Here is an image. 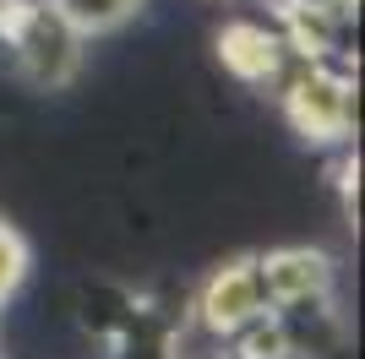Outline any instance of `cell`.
<instances>
[{
  "instance_id": "cell-12",
  "label": "cell",
  "mask_w": 365,
  "mask_h": 359,
  "mask_svg": "<svg viewBox=\"0 0 365 359\" xmlns=\"http://www.w3.org/2000/svg\"><path fill=\"white\" fill-rule=\"evenodd\" d=\"M333 180H338L344 218H349V224H360V152H344V158H338V169H333Z\"/></svg>"
},
{
  "instance_id": "cell-4",
  "label": "cell",
  "mask_w": 365,
  "mask_h": 359,
  "mask_svg": "<svg viewBox=\"0 0 365 359\" xmlns=\"http://www.w3.org/2000/svg\"><path fill=\"white\" fill-rule=\"evenodd\" d=\"M257 278L267 294V311H289L305 299H327L338 288V267L333 256L317 245H278V251L257 256Z\"/></svg>"
},
{
  "instance_id": "cell-5",
  "label": "cell",
  "mask_w": 365,
  "mask_h": 359,
  "mask_svg": "<svg viewBox=\"0 0 365 359\" xmlns=\"http://www.w3.org/2000/svg\"><path fill=\"white\" fill-rule=\"evenodd\" d=\"M213 49H218V66H224L235 82H245V88H273L278 76H284V66H289L284 33L267 28V22H251V16L224 22V28L213 33Z\"/></svg>"
},
{
  "instance_id": "cell-10",
  "label": "cell",
  "mask_w": 365,
  "mask_h": 359,
  "mask_svg": "<svg viewBox=\"0 0 365 359\" xmlns=\"http://www.w3.org/2000/svg\"><path fill=\"white\" fill-rule=\"evenodd\" d=\"M142 6H148V0H55V11H61L82 38H98V33L125 28Z\"/></svg>"
},
{
  "instance_id": "cell-6",
  "label": "cell",
  "mask_w": 365,
  "mask_h": 359,
  "mask_svg": "<svg viewBox=\"0 0 365 359\" xmlns=\"http://www.w3.org/2000/svg\"><path fill=\"white\" fill-rule=\"evenodd\" d=\"M278 316H284V332H289L294 359H338L344 343H349V327H344L333 294H327V299H305V305H289V311H278Z\"/></svg>"
},
{
  "instance_id": "cell-3",
  "label": "cell",
  "mask_w": 365,
  "mask_h": 359,
  "mask_svg": "<svg viewBox=\"0 0 365 359\" xmlns=\"http://www.w3.org/2000/svg\"><path fill=\"white\" fill-rule=\"evenodd\" d=\"M191 311H197V327L207 332L213 343H224L235 327H245L257 311H267V294H262V278H257V256H229V261H218V267L202 278Z\"/></svg>"
},
{
  "instance_id": "cell-2",
  "label": "cell",
  "mask_w": 365,
  "mask_h": 359,
  "mask_svg": "<svg viewBox=\"0 0 365 359\" xmlns=\"http://www.w3.org/2000/svg\"><path fill=\"white\" fill-rule=\"evenodd\" d=\"M284 82V120L294 125L300 142H344L354 136V120H360V98H354V76L333 60H300L294 76H278Z\"/></svg>"
},
{
  "instance_id": "cell-13",
  "label": "cell",
  "mask_w": 365,
  "mask_h": 359,
  "mask_svg": "<svg viewBox=\"0 0 365 359\" xmlns=\"http://www.w3.org/2000/svg\"><path fill=\"white\" fill-rule=\"evenodd\" d=\"M180 359H229L224 348H207V354H180Z\"/></svg>"
},
{
  "instance_id": "cell-8",
  "label": "cell",
  "mask_w": 365,
  "mask_h": 359,
  "mask_svg": "<svg viewBox=\"0 0 365 359\" xmlns=\"http://www.w3.org/2000/svg\"><path fill=\"white\" fill-rule=\"evenodd\" d=\"M218 348H224L229 359H294L289 332H284V316H278V311H257L245 327L229 332Z\"/></svg>"
},
{
  "instance_id": "cell-14",
  "label": "cell",
  "mask_w": 365,
  "mask_h": 359,
  "mask_svg": "<svg viewBox=\"0 0 365 359\" xmlns=\"http://www.w3.org/2000/svg\"><path fill=\"white\" fill-rule=\"evenodd\" d=\"M278 11H284V6H322V0H273Z\"/></svg>"
},
{
  "instance_id": "cell-11",
  "label": "cell",
  "mask_w": 365,
  "mask_h": 359,
  "mask_svg": "<svg viewBox=\"0 0 365 359\" xmlns=\"http://www.w3.org/2000/svg\"><path fill=\"white\" fill-rule=\"evenodd\" d=\"M28 267H33L28 239L16 234V224H6V218H0V305H6L16 288L28 283Z\"/></svg>"
},
{
  "instance_id": "cell-9",
  "label": "cell",
  "mask_w": 365,
  "mask_h": 359,
  "mask_svg": "<svg viewBox=\"0 0 365 359\" xmlns=\"http://www.w3.org/2000/svg\"><path fill=\"white\" fill-rule=\"evenodd\" d=\"M104 359H180V332L169 321H158L153 311H142L131 332L104 343Z\"/></svg>"
},
{
  "instance_id": "cell-7",
  "label": "cell",
  "mask_w": 365,
  "mask_h": 359,
  "mask_svg": "<svg viewBox=\"0 0 365 359\" xmlns=\"http://www.w3.org/2000/svg\"><path fill=\"white\" fill-rule=\"evenodd\" d=\"M148 311L137 294H125L120 283H93L82 294V332H88L93 343H115L120 332L137 327V316Z\"/></svg>"
},
{
  "instance_id": "cell-1",
  "label": "cell",
  "mask_w": 365,
  "mask_h": 359,
  "mask_svg": "<svg viewBox=\"0 0 365 359\" xmlns=\"http://www.w3.org/2000/svg\"><path fill=\"white\" fill-rule=\"evenodd\" d=\"M0 49L38 93H61L82 76L88 38L55 11V0H0Z\"/></svg>"
}]
</instances>
